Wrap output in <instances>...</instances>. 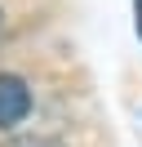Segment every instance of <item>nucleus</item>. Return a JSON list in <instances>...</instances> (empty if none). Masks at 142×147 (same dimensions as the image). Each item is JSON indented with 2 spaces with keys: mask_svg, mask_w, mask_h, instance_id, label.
Returning a JSON list of instances; mask_svg holds the SVG:
<instances>
[{
  "mask_svg": "<svg viewBox=\"0 0 142 147\" xmlns=\"http://www.w3.org/2000/svg\"><path fill=\"white\" fill-rule=\"evenodd\" d=\"M138 36H142V5H138Z\"/></svg>",
  "mask_w": 142,
  "mask_h": 147,
  "instance_id": "nucleus-3",
  "label": "nucleus"
},
{
  "mask_svg": "<svg viewBox=\"0 0 142 147\" xmlns=\"http://www.w3.org/2000/svg\"><path fill=\"white\" fill-rule=\"evenodd\" d=\"M9 147H58L53 138H18V143H9Z\"/></svg>",
  "mask_w": 142,
  "mask_h": 147,
  "instance_id": "nucleus-2",
  "label": "nucleus"
},
{
  "mask_svg": "<svg viewBox=\"0 0 142 147\" xmlns=\"http://www.w3.org/2000/svg\"><path fill=\"white\" fill-rule=\"evenodd\" d=\"M27 111H31V89L18 76H0V129L27 120Z\"/></svg>",
  "mask_w": 142,
  "mask_h": 147,
  "instance_id": "nucleus-1",
  "label": "nucleus"
}]
</instances>
